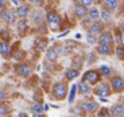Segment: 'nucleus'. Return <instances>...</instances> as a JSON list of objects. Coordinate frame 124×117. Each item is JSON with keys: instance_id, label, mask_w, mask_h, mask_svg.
<instances>
[{"instance_id": "obj_1", "label": "nucleus", "mask_w": 124, "mask_h": 117, "mask_svg": "<svg viewBox=\"0 0 124 117\" xmlns=\"http://www.w3.org/2000/svg\"><path fill=\"white\" fill-rule=\"evenodd\" d=\"M54 95H55L57 98H63L66 95V86L65 85H62V83H58L54 86Z\"/></svg>"}, {"instance_id": "obj_2", "label": "nucleus", "mask_w": 124, "mask_h": 117, "mask_svg": "<svg viewBox=\"0 0 124 117\" xmlns=\"http://www.w3.org/2000/svg\"><path fill=\"white\" fill-rule=\"evenodd\" d=\"M47 22L50 23V26H51V28H57L59 24V18L57 16V14L51 12L47 15Z\"/></svg>"}, {"instance_id": "obj_3", "label": "nucleus", "mask_w": 124, "mask_h": 117, "mask_svg": "<svg viewBox=\"0 0 124 117\" xmlns=\"http://www.w3.org/2000/svg\"><path fill=\"white\" fill-rule=\"evenodd\" d=\"M85 81H88L89 83H96L99 81V73L97 71H88L85 74Z\"/></svg>"}, {"instance_id": "obj_4", "label": "nucleus", "mask_w": 124, "mask_h": 117, "mask_svg": "<svg viewBox=\"0 0 124 117\" xmlns=\"http://www.w3.org/2000/svg\"><path fill=\"white\" fill-rule=\"evenodd\" d=\"M99 40H100V44L111 46V43H112V35L109 34V32H104V34H101V37L99 38Z\"/></svg>"}, {"instance_id": "obj_5", "label": "nucleus", "mask_w": 124, "mask_h": 117, "mask_svg": "<svg viewBox=\"0 0 124 117\" xmlns=\"http://www.w3.org/2000/svg\"><path fill=\"white\" fill-rule=\"evenodd\" d=\"M112 88L115 90H123L124 89V81H123V78H120V77H116V78H113L112 80Z\"/></svg>"}, {"instance_id": "obj_6", "label": "nucleus", "mask_w": 124, "mask_h": 117, "mask_svg": "<svg viewBox=\"0 0 124 117\" xmlns=\"http://www.w3.org/2000/svg\"><path fill=\"white\" fill-rule=\"evenodd\" d=\"M112 113L115 114L116 117H120L124 114V104H117L112 108Z\"/></svg>"}, {"instance_id": "obj_7", "label": "nucleus", "mask_w": 124, "mask_h": 117, "mask_svg": "<svg viewBox=\"0 0 124 117\" xmlns=\"http://www.w3.org/2000/svg\"><path fill=\"white\" fill-rule=\"evenodd\" d=\"M96 94L100 95V97L109 94V88L107 86V85H104V83H102V85H100L99 88H96Z\"/></svg>"}, {"instance_id": "obj_8", "label": "nucleus", "mask_w": 124, "mask_h": 117, "mask_svg": "<svg viewBox=\"0 0 124 117\" xmlns=\"http://www.w3.org/2000/svg\"><path fill=\"white\" fill-rule=\"evenodd\" d=\"M18 73L20 74L22 77H27V75H30L31 69H30V66H27V65H22V66L18 67Z\"/></svg>"}, {"instance_id": "obj_9", "label": "nucleus", "mask_w": 124, "mask_h": 117, "mask_svg": "<svg viewBox=\"0 0 124 117\" xmlns=\"http://www.w3.org/2000/svg\"><path fill=\"white\" fill-rule=\"evenodd\" d=\"M46 57H47L49 61H55L57 57H58V51H57V49H49L47 50Z\"/></svg>"}, {"instance_id": "obj_10", "label": "nucleus", "mask_w": 124, "mask_h": 117, "mask_svg": "<svg viewBox=\"0 0 124 117\" xmlns=\"http://www.w3.org/2000/svg\"><path fill=\"white\" fill-rule=\"evenodd\" d=\"M82 108H84L86 112H93V110H96V109H97V104H96V102L89 101V102H85V104L82 105Z\"/></svg>"}, {"instance_id": "obj_11", "label": "nucleus", "mask_w": 124, "mask_h": 117, "mask_svg": "<svg viewBox=\"0 0 124 117\" xmlns=\"http://www.w3.org/2000/svg\"><path fill=\"white\" fill-rule=\"evenodd\" d=\"M74 12H76V15L77 16H85L86 15V8H85L84 6H76L74 7Z\"/></svg>"}, {"instance_id": "obj_12", "label": "nucleus", "mask_w": 124, "mask_h": 117, "mask_svg": "<svg viewBox=\"0 0 124 117\" xmlns=\"http://www.w3.org/2000/svg\"><path fill=\"white\" fill-rule=\"evenodd\" d=\"M97 51H99L100 54H111V46L99 44V46H97Z\"/></svg>"}, {"instance_id": "obj_13", "label": "nucleus", "mask_w": 124, "mask_h": 117, "mask_svg": "<svg viewBox=\"0 0 124 117\" xmlns=\"http://www.w3.org/2000/svg\"><path fill=\"white\" fill-rule=\"evenodd\" d=\"M27 14H28V7L27 6H20L18 8V16L24 18V16H27Z\"/></svg>"}, {"instance_id": "obj_14", "label": "nucleus", "mask_w": 124, "mask_h": 117, "mask_svg": "<svg viewBox=\"0 0 124 117\" xmlns=\"http://www.w3.org/2000/svg\"><path fill=\"white\" fill-rule=\"evenodd\" d=\"M11 49L7 43H0V54H3V55H8Z\"/></svg>"}, {"instance_id": "obj_15", "label": "nucleus", "mask_w": 124, "mask_h": 117, "mask_svg": "<svg viewBox=\"0 0 124 117\" xmlns=\"http://www.w3.org/2000/svg\"><path fill=\"white\" fill-rule=\"evenodd\" d=\"M78 75V71L74 70V69H70V70L66 71V78L68 80H73V78H76Z\"/></svg>"}, {"instance_id": "obj_16", "label": "nucleus", "mask_w": 124, "mask_h": 117, "mask_svg": "<svg viewBox=\"0 0 124 117\" xmlns=\"http://www.w3.org/2000/svg\"><path fill=\"white\" fill-rule=\"evenodd\" d=\"M78 88H80V92L82 93V94H86V93H89V86H88L85 82H80Z\"/></svg>"}, {"instance_id": "obj_17", "label": "nucleus", "mask_w": 124, "mask_h": 117, "mask_svg": "<svg viewBox=\"0 0 124 117\" xmlns=\"http://www.w3.org/2000/svg\"><path fill=\"white\" fill-rule=\"evenodd\" d=\"M100 31H101V26H100L99 23H94V24L90 26V32H92V34H97Z\"/></svg>"}, {"instance_id": "obj_18", "label": "nucleus", "mask_w": 124, "mask_h": 117, "mask_svg": "<svg viewBox=\"0 0 124 117\" xmlns=\"http://www.w3.org/2000/svg\"><path fill=\"white\" fill-rule=\"evenodd\" d=\"M89 15H90V19H93V20H97V19L100 18V12L97 11L96 8H93L92 11H90V14H89Z\"/></svg>"}, {"instance_id": "obj_19", "label": "nucleus", "mask_w": 124, "mask_h": 117, "mask_svg": "<svg viewBox=\"0 0 124 117\" xmlns=\"http://www.w3.org/2000/svg\"><path fill=\"white\" fill-rule=\"evenodd\" d=\"M105 4L111 9H116V7H117V1L116 0H108V1H105Z\"/></svg>"}, {"instance_id": "obj_20", "label": "nucleus", "mask_w": 124, "mask_h": 117, "mask_svg": "<svg viewBox=\"0 0 124 117\" xmlns=\"http://www.w3.org/2000/svg\"><path fill=\"white\" fill-rule=\"evenodd\" d=\"M46 44H47V40L46 39L39 40V42L37 43V49L38 50H45V49H46Z\"/></svg>"}, {"instance_id": "obj_21", "label": "nucleus", "mask_w": 124, "mask_h": 117, "mask_svg": "<svg viewBox=\"0 0 124 117\" xmlns=\"http://www.w3.org/2000/svg\"><path fill=\"white\" fill-rule=\"evenodd\" d=\"M116 54H117V57L120 59H124V50H123V47L119 46L117 49H116Z\"/></svg>"}, {"instance_id": "obj_22", "label": "nucleus", "mask_w": 124, "mask_h": 117, "mask_svg": "<svg viewBox=\"0 0 124 117\" xmlns=\"http://www.w3.org/2000/svg\"><path fill=\"white\" fill-rule=\"evenodd\" d=\"M18 28H19L20 31H24L26 28H27V23H26L24 20H20V22L18 23Z\"/></svg>"}, {"instance_id": "obj_23", "label": "nucleus", "mask_w": 124, "mask_h": 117, "mask_svg": "<svg viewBox=\"0 0 124 117\" xmlns=\"http://www.w3.org/2000/svg\"><path fill=\"white\" fill-rule=\"evenodd\" d=\"M99 117H111L109 116V112H108V109H101L100 110V113H99Z\"/></svg>"}, {"instance_id": "obj_24", "label": "nucleus", "mask_w": 124, "mask_h": 117, "mask_svg": "<svg viewBox=\"0 0 124 117\" xmlns=\"http://www.w3.org/2000/svg\"><path fill=\"white\" fill-rule=\"evenodd\" d=\"M100 70H101V73L104 74V75H109V74H111V69H109L108 66H101Z\"/></svg>"}, {"instance_id": "obj_25", "label": "nucleus", "mask_w": 124, "mask_h": 117, "mask_svg": "<svg viewBox=\"0 0 124 117\" xmlns=\"http://www.w3.org/2000/svg\"><path fill=\"white\" fill-rule=\"evenodd\" d=\"M31 109H32V110H34V112H37V113H39L40 114V112H42V110H43V106H40V105H32V108H31Z\"/></svg>"}, {"instance_id": "obj_26", "label": "nucleus", "mask_w": 124, "mask_h": 117, "mask_svg": "<svg viewBox=\"0 0 124 117\" xmlns=\"http://www.w3.org/2000/svg\"><path fill=\"white\" fill-rule=\"evenodd\" d=\"M101 18L104 19V20H109V19H111V15H109V12H107L105 9H102L101 11Z\"/></svg>"}, {"instance_id": "obj_27", "label": "nucleus", "mask_w": 124, "mask_h": 117, "mask_svg": "<svg viewBox=\"0 0 124 117\" xmlns=\"http://www.w3.org/2000/svg\"><path fill=\"white\" fill-rule=\"evenodd\" d=\"M0 16H1V19H4L6 22H9V12H7V11H3Z\"/></svg>"}, {"instance_id": "obj_28", "label": "nucleus", "mask_w": 124, "mask_h": 117, "mask_svg": "<svg viewBox=\"0 0 124 117\" xmlns=\"http://www.w3.org/2000/svg\"><path fill=\"white\" fill-rule=\"evenodd\" d=\"M74 93H76V85H73V86H71L70 95H69V101H73V98H74Z\"/></svg>"}, {"instance_id": "obj_29", "label": "nucleus", "mask_w": 124, "mask_h": 117, "mask_svg": "<svg viewBox=\"0 0 124 117\" xmlns=\"http://www.w3.org/2000/svg\"><path fill=\"white\" fill-rule=\"evenodd\" d=\"M7 112H8V110H7L6 106H4L3 104H0V116H3V114H7Z\"/></svg>"}, {"instance_id": "obj_30", "label": "nucleus", "mask_w": 124, "mask_h": 117, "mask_svg": "<svg viewBox=\"0 0 124 117\" xmlns=\"http://www.w3.org/2000/svg\"><path fill=\"white\" fill-rule=\"evenodd\" d=\"M86 40H88V43H90V44H92L93 42H94V38H93L92 35H88V39H86Z\"/></svg>"}, {"instance_id": "obj_31", "label": "nucleus", "mask_w": 124, "mask_h": 117, "mask_svg": "<svg viewBox=\"0 0 124 117\" xmlns=\"http://www.w3.org/2000/svg\"><path fill=\"white\" fill-rule=\"evenodd\" d=\"M81 4H85V6H89V4H92V0H82V1H81Z\"/></svg>"}, {"instance_id": "obj_32", "label": "nucleus", "mask_w": 124, "mask_h": 117, "mask_svg": "<svg viewBox=\"0 0 124 117\" xmlns=\"http://www.w3.org/2000/svg\"><path fill=\"white\" fill-rule=\"evenodd\" d=\"M14 16H15V15H14V12H9V22H11V23H14V20H15Z\"/></svg>"}, {"instance_id": "obj_33", "label": "nucleus", "mask_w": 124, "mask_h": 117, "mask_svg": "<svg viewBox=\"0 0 124 117\" xmlns=\"http://www.w3.org/2000/svg\"><path fill=\"white\" fill-rule=\"evenodd\" d=\"M18 117H27V114H26V113H19Z\"/></svg>"}, {"instance_id": "obj_34", "label": "nucleus", "mask_w": 124, "mask_h": 117, "mask_svg": "<svg viewBox=\"0 0 124 117\" xmlns=\"http://www.w3.org/2000/svg\"><path fill=\"white\" fill-rule=\"evenodd\" d=\"M0 100H4V93L0 92Z\"/></svg>"}, {"instance_id": "obj_35", "label": "nucleus", "mask_w": 124, "mask_h": 117, "mask_svg": "<svg viewBox=\"0 0 124 117\" xmlns=\"http://www.w3.org/2000/svg\"><path fill=\"white\" fill-rule=\"evenodd\" d=\"M32 117H43V116H42V114H39V113H35Z\"/></svg>"}, {"instance_id": "obj_36", "label": "nucleus", "mask_w": 124, "mask_h": 117, "mask_svg": "<svg viewBox=\"0 0 124 117\" xmlns=\"http://www.w3.org/2000/svg\"><path fill=\"white\" fill-rule=\"evenodd\" d=\"M4 6V1H1V0H0V7H3Z\"/></svg>"}, {"instance_id": "obj_37", "label": "nucleus", "mask_w": 124, "mask_h": 117, "mask_svg": "<svg viewBox=\"0 0 124 117\" xmlns=\"http://www.w3.org/2000/svg\"><path fill=\"white\" fill-rule=\"evenodd\" d=\"M123 31H124V23H123Z\"/></svg>"}, {"instance_id": "obj_38", "label": "nucleus", "mask_w": 124, "mask_h": 117, "mask_svg": "<svg viewBox=\"0 0 124 117\" xmlns=\"http://www.w3.org/2000/svg\"><path fill=\"white\" fill-rule=\"evenodd\" d=\"M123 37H124V35H123Z\"/></svg>"}]
</instances>
